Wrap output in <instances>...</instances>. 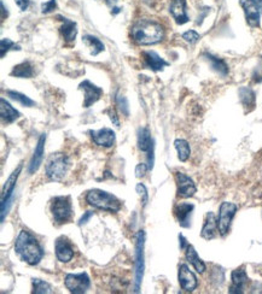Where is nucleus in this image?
<instances>
[{
	"label": "nucleus",
	"instance_id": "1",
	"mask_svg": "<svg viewBox=\"0 0 262 294\" xmlns=\"http://www.w3.org/2000/svg\"><path fill=\"white\" fill-rule=\"evenodd\" d=\"M15 252L29 265H38L45 254L38 239L26 229L21 230L16 239Z\"/></svg>",
	"mask_w": 262,
	"mask_h": 294
},
{
	"label": "nucleus",
	"instance_id": "2",
	"mask_svg": "<svg viewBox=\"0 0 262 294\" xmlns=\"http://www.w3.org/2000/svg\"><path fill=\"white\" fill-rule=\"evenodd\" d=\"M131 36L138 45H155L163 40L164 28L161 23L152 19H139L132 25Z\"/></svg>",
	"mask_w": 262,
	"mask_h": 294
},
{
	"label": "nucleus",
	"instance_id": "3",
	"mask_svg": "<svg viewBox=\"0 0 262 294\" xmlns=\"http://www.w3.org/2000/svg\"><path fill=\"white\" fill-rule=\"evenodd\" d=\"M86 203L96 209L108 211V212H118L121 210V201L112 194L102 190H91L86 193Z\"/></svg>",
	"mask_w": 262,
	"mask_h": 294
},
{
	"label": "nucleus",
	"instance_id": "4",
	"mask_svg": "<svg viewBox=\"0 0 262 294\" xmlns=\"http://www.w3.org/2000/svg\"><path fill=\"white\" fill-rule=\"evenodd\" d=\"M70 167L69 157L64 153H54L49 157L45 165V173L51 181H61Z\"/></svg>",
	"mask_w": 262,
	"mask_h": 294
},
{
	"label": "nucleus",
	"instance_id": "5",
	"mask_svg": "<svg viewBox=\"0 0 262 294\" xmlns=\"http://www.w3.org/2000/svg\"><path fill=\"white\" fill-rule=\"evenodd\" d=\"M144 245H145V232L140 230L135 237V252H134V292L140 290L142 275H144Z\"/></svg>",
	"mask_w": 262,
	"mask_h": 294
},
{
	"label": "nucleus",
	"instance_id": "6",
	"mask_svg": "<svg viewBox=\"0 0 262 294\" xmlns=\"http://www.w3.org/2000/svg\"><path fill=\"white\" fill-rule=\"evenodd\" d=\"M51 212L54 220L58 224L67 223L73 216V206L70 197H56L51 203Z\"/></svg>",
	"mask_w": 262,
	"mask_h": 294
},
{
	"label": "nucleus",
	"instance_id": "7",
	"mask_svg": "<svg viewBox=\"0 0 262 294\" xmlns=\"http://www.w3.org/2000/svg\"><path fill=\"white\" fill-rule=\"evenodd\" d=\"M22 171V164L18 165V168L16 169L14 173L10 175L8 180L4 184V188H3V194H2V222H4L5 220V215H8V211L11 206L12 200H14V194L16 182H17V178L19 176Z\"/></svg>",
	"mask_w": 262,
	"mask_h": 294
},
{
	"label": "nucleus",
	"instance_id": "8",
	"mask_svg": "<svg viewBox=\"0 0 262 294\" xmlns=\"http://www.w3.org/2000/svg\"><path fill=\"white\" fill-rule=\"evenodd\" d=\"M237 210L238 206L233 203H230V201H224L220 207H219L218 228L221 236H226L228 232H230L232 220H233Z\"/></svg>",
	"mask_w": 262,
	"mask_h": 294
},
{
	"label": "nucleus",
	"instance_id": "9",
	"mask_svg": "<svg viewBox=\"0 0 262 294\" xmlns=\"http://www.w3.org/2000/svg\"><path fill=\"white\" fill-rule=\"evenodd\" d=\"M64 285L69 292L74 294L86 293L91 287V280L86 273L67 274L64 277Z\"/></svg>",
	"mask_w": 262,
	"mask_h": 294
},
{
	"label": "nucleus",
	"instance_id": "10",
	"mask_svg": "<svg viewBox=\"0 0 262 294\" xmlns=\"http://www.w3.org/2000/svg\"><path fill=\"white\" fill-rule=\"evenodd\" d=\"M241 6L244 10L248 24L253 28L260 25L262 14V0H241Z\"/></svg>",
	"mask_w": 262,
	"mask_h": 294
},
{
	"label": "nucleus",
	"instance_id": "11",
	"mask_svg": "<svg viewBox=\"0 0 262 294\" xmlns=\"http://www.w3.org/2000/svg\"><path fill=\"white\" fill-rule=\"evenodd\" d=\"M175 182H177L178 197L191 198L192 196H195L197 188H196L194 180L190 176H187L186 174L180 173V171L175 173Z\"/></svg>",
	"mask_w": 262,
	"mask_h": 294
},
{
	"label": "nucleus",
	"instance_id": "12",
	"mask_svg": "<svg viewBox=\"0 0 262 294\" xmlns=\"http://www.w3.org/2000/svg\"><path fill=\"white\" fill-rule=\"evenodd\" d=\"M79 89L84 91V108L92 106L103 95V89L98 87V86L93 85L92 82H89L88 80L81 82V84L79 85Z\"/></svg>",
	"mask_w": 262,
	"mask_h": 294
},
{
	"label": "nucleus",
	"instance_id": "13",
	"mask_svg": "<svg viewBox=\"0 0 262 294\" xmlns=\"http://www.w3.org/2000/svg\"><path fill=\"white\" fill-rule=\"evenodd\" d=\"M56 257L59 262L69 263L74 257V249H73L70 241L65 236H59L55 244Z\"/></svg>",
	"mask_w": 262,
	"mask_h": 294
},
{
	"label": "nucleus",
	"instance_id": "14",
	"mask_svg": "<svg viewBox=\"0 0 262 294\" xmlns=\"http://www.w3.org/2000/svg\"><path fill=\"white\" fill-rule=\"evenodd\" d=\"M179 283H180V287L182 289H185L186 292H192L197 288L198 286V281L197 277L194 273L191 272L190 268H188L186 264H181L179 266Z\"/></svg>",
	"mask_w": 262,
	"mask_h": 294
},
{
	"label": "nucleus",
	"instance_id": "15",
	"mask_svg": "<svg viewBox=\"0 0 262 294\" xmlns=\"http://www.w3.org/2000/svg\"><path fill=\"white\" fill-rule=\"evenodd\" d=\"M92 140L97 146L101 147H112L115 144V131L110 128H103L99 130H89Z\"/></svg>",
	"mask_w": 262,
	"mask_h": 294
},
{
	"label": "nucleus",
	"instance_id": "16",
	"mask_svg": "<svg viewBox=\"0 0 262 294\" xmlns=\"http://www.w3.org/2000/svg\"><path fill=\"white\" fill-rule=\"evenodd\" d=\"M142 62H144L145 68L156 72L162 71L165 67H168V63L163 58H161L155 51L142 52Z\"/></svg>",
	"mask_w": 262,
	"mask_h": 294
},
{
	"label": "nucleus",
	"instance_id": "17",
	"mask_svg": "<svg viewBox=\"0 0 262 294\" xmlns=\"http://www.w3.org/2000/svg\"><path fill=\"white\" fill-rule=\"evenodd\" d=\"M169 12L173 16L174 21L178 24H185V23L188 22L186 0H172L171 6H169Z\"/></svg>",
	"mask_w": 262,
	"mask_h": 294
},
{
	"label": "nucleus",
	"instance_id": "18",
	"mask_svg": "<svg viewBox=\"0 0 262 294\" xmlns=\"http://www.w3.org/2000/svg\"><path fill=\"white\" fill-rule=\"evenodd\" d=\"M194 204L190 203H180L175 206L174 215L177 217L179 224L182 228H190L191 226V215L194 211Z\"/></svg>",
	"mask_w": 262,
	"mask_h": 294
},
{
	"label": "nucleus",
	"instance_id": "19",
	"mask_svg": "<svg viewBox=\"0 0 262 294\" xmlns=\"http://www.w3.org/2000/svg\"><path fill=\"white\" fill-rule=\"evenodd\" d=\"M231 279H232V286L230 287V290H228V292L233 294L243 293L245 286H247L249 281L247 273H245L243 268H238V269L233 270V272H232Z\"/></svg>",
	"mask_w": 262,
	"mask_h": 294
},
{
	"label": "nucleus",
	"instance_id": "20",
	"mask_svg": "<svg viewBox=\"0 0 262 294\" xmlns=\"http://www.w3.org/2000/svg\"><path fill=\"white\" fill-rule=\"evenodd\" d=\"M45 141H46V134H42L41 137L39 138L38 144H36V147L34 150V154H33L31 163H29V168H28L29 174H34L42 164V161H44Z\"/></svg>",
	"mask_w": 262,
	"mask_h": 294
},
{
	"label": "nucleus",
	"instance_id": "21",
	"mask_svg": "<svg viewBox=\"0 0 262 294\" xmlns=\"http://www.w3.org/2000/svg\"><path fill=\"white\" fill-rule=\"evenodd\" d=\"M0 105H2V106H0V116H2V121L4 122V123H14V122L21 116V114H19L9 101H6L4 98H2V100H0Z\"/></svg>",
	"mask_w": 262,
	"mask_h": 294
},
{
	"label": "nucleus",
	"instance_id": "22",
	"mask_svg": "<svg viewBox=\"0 0 262 294\" xmlns=\"http://www.w3.org/2000/svg\"><path fill=\"white\" fill-rule=\"evenodd\" d=\"M218 230H219V228H218L217 217H215V215L213 212H208L207 217H205L204 226L203 228H202L201 236L205 240H211V239H214L215 235H217Z\"/></svg>",
	"mask_w": 262,
	"mask_h": 294
},
{
	"label": "nucleus",
	"instance_id": "23",
	"mask_svg": "<svg viewBox=\"0 0 262 294\" xmlns=\"http://www.w3.org/2000/svg\"><path fill=\"white\" fill-rule=\"evenodd\" d=\"M138 148L141 152H149L154 148V140L148 127H141L138 129Z\"/></svg>",
	"mask_w": 262,
	"mask_h": 294
},
{
	"label": "nucleus",
	"instance_id": "24",
	"mask_svg": "<svg viewBox=\"0 0 262 294\" xmlns=\"http://www.w3.org/2000/svg\"><path fill=\"white\" fill-rule=\"evenodd\" d=\"M185 257H186L187 262L195 268L196 272L200 273V274H203L205 272L207 266H205L203 260H202L200 257H198V254H197V252H196L194 246L188 245L186 249H185Z\"/></svg>",
	"mask_w": 262,
	"mask_h": 294
},
{
	"label": "nucleus",
	"instance_id": "25",
	"mask_svg": "<svg viewBox=\"0 0 262 294\" xmlns=\"http://www.w3.org/2000/svg\"><path fill=\"white\" fill-rule=\"evenodd\" d=\"M203 57L205 58V61L209 63L211 69H213L214 71H217L218 74H220L221 76H226L228 74V65L224 59L215 57V56L210 54H203Z\"/></svg>",
	"mask_w": 262,
	"mask_h": 294
},
{
	"label": "nucleus",
	"instance_id": "26",
	"mask_svg": "<svg viewBox=\"0 0 262 294\" xmlns=\"http://www.w3.org/2000/svg\"><path fill=\"white\" fill-rule=\"evenodd\" d=\"M63 24L61 27V34L67 42L75 41L76 34H78V29H76V23L70 21L68 18H63Z\"/></svg>",
	"mask_w": 262,
	"mask_h": 294
},
{
	"label": "nucleus",
	"instance_id": "27",
	"mask_svg": "<svg viewBox=\"0 0 262 294\" xmlns=\"http://www.w3.org/2000/svg\"><path fill=\"white\" fill-rule=\"evenodd\" d=\"M240 99L241 103L243 104V106L245 108V110L250 111L253 110L255 106V92L251 88L249 87H242L240 89Z\"/></svg>",
	"mask_w": 262,
	"mask_h": 294
},
{
	"label": "nucleus",
	"instance_id": "28",
	"mask_svg": "<svg viewBox=\"0 0 262 294\" xmlns=\"http://www.w3.org/2000/svg\"><path fill=\"white\" fill-rule=\"evenodd\" d=\"M33 75H34V70H33V65L29 62H23L21 64L16 65L11 71V76L19 78H31Z\"/></svg>",
	"mask_w": 262,
	"mask_h": 294
},
{
	"label": "nucleus",
	"instance_id": "29",
	"mask_svg": "<svg viewBox=\"0 0 262 294\" xmlns=\"http://www.w3.org/2000/svg\"><path fill=\"white\" fill-rule=\"evenodd\" d=\"M174 147L178 152V158L181 162H186L188 158H190L191 148L186 140H184V139H177V140L174 141Z\"/></svg>",
	"mask_w": 262,
	"mask_h": 294
},
{
	"label": "nucleus",
	"instance_id": "30",
	"mask_svg": "<svg viewBox=\"0 0 262 294\" xmlns=\"http://www.w3.org/2000/svg\"><path fill=\"white\" fill-rule=\"evenodd\" d=\"M82 41L85 42L86 45L91 48V55L92 56H97L101 54V52L104 51V44L99 40L97 36L93 35H85L82 38Z\"/></svg>",
	"mask_w": 262,
	"mask_h": 294
},
{
	"label": "nucleus",
	"instance_id": "31",
	"mask_svg": "<svg viewBox=\"0 0 262 294\" xmlns=\"http://www.w3.org/2000/svg\"><path fill=\"white\" fill-rule=\"evenodd\" d=\"M6 93H8V95H9L10 98L12 99V100L17 101V103H19L21 105H23V106L32 108V106H34V105H35V101H34V100H32L31 98H28L27 95H25V94L19 93V92L8 91V92H6Z\"/></svg>",
	"mask_w": 262,
	"mask_h": 294
},
{
	"label": "nucleus",
	"instance_id": "32",
	"mask_svg": "<svg viewBox=\"0 0 262 294\" xmlns=\"http://www.w3.org/2000/svg\"><path fill=\"white\" fill-rule=\"evenodd\" d=\"M33 293L34 294H49L52 293L51 286L40 279H33Z\"/></svg>",
	"mask_w": 262,
	"mask_h": 294
},
{
	"label": "nucleus",
	"instance_id": "33",
	"mask_svg": "<svg viewBox=\"0 0 262 294\" xmlns=\"http://www.w3.org/2000/svg\"><path fill=\"white\" fill-rule=\"evenodd\" d=\"M116 105H117L118 109H120V111L125 115V116H128L129 106H128L127 98L124 97V95H121V94H117V97H116Z\"/></svg>",
	"mask_w": 262,
	"mask_h": 294
},
{
	"label": "nucleus",
	"instance_id": "34",
	"mask_svg": "<svg viewBox=\"0 0 262 294\" xmlns=\"http://www.w3.org/2000/svg\"><path fill=\"white\" fill-rule=\"evenodd\" d=\"M135 191L139 194V197L141 198V203H142V207L147 206L148 201H149V194H148V188L145 187L144 183H138L135 186Z\"/></svg>",
	"mask_w": 262,
	"mask_h": 294
},
{
	"label": "nucleus",
	"instance_id": "35",
	"mask_svg": "<svg viewBox=\"0 0 262 294\" xmlns=\"http://www.w3.org/2000/svg\"><path fill=\"white\" fill-rule=\"evenodd\" d=\"M12 47H18V46H16V44L12 40H10V39H2V41H0V51H2V58L5 57V55L8 54V52L11 49Z\"/></svg>",
	"mask_w": 262,
	"mask_h": 294
},
{
	"label": "nucleus",
	"instance_id": "36",
	"mask_svg": "<svg viewBox=\"0 0 262 294\" xmlns=\"http://www.w3.org/2000/svg\"><path fill=\"white\" fill-rule=\"evenodd\" d=\"M182 39L188 44H196L201 39V35L196 31H187L182 34Z\"/></svg>",
	"mask_w": 262,
	"mask_h": 294
},
{
	"label": "nucleus",
	"instance_id": "37",
	"mask_svg": "<svg viewBox=\"0 0 262 294\" xmlns=\"http://www.w3.org/2000/svg\"><path fill=\"white\" fill-rule=\"evenodd\" d=\"M56 0H49V2L44 3V4L41 5V12L42 14H50V12H52L54 10L56 9Z\"/></svg>",
	"mask_w": 262,
	"mask_h": 294
},
{
	"label": "nucleus",
	"instance_id": "38",
	"mask_svg": "<svg viewBox=\"0 0 262 294\" xmlns=\"http://www.w3.org/2000/svg\"><path fill=\"white\" fill-rule=\"evenodd\" d=\"M148 170H150V169H149V165L144 164V163L138 164L137 167H135V176H137L138 178L144 177L145 174L148 173Z\"/></svg>",
	"mask_w": 262,
	"mask_h": 294
},
{
	"label": "nucleus",
	"instance_id": "39",
	"mask_svg": "<svg viewBox=\"0 0 262 294\" xmlns=\"http://www.w3.org/2000/svg\"><path fill=\"white\" fill-rule=\"evenodd\" d=\"M107 112L109 115V118H110V121L112 122V124H115L116 127H120V121H118V117H117V115H116V111L114 110V109L112 108L109 109Z\"/></svg>",
	"mask_w": 262,
	"mask_h": 294
},
{
	"label": "nucleus",
	"instance_id": "40",
	"mask_svg": "<svg viewBox=\"0 0 262 294\" xmlns=\"http://www.w3.org/2000/svg\"><path fill=\"white\" fill-rule=\"evenodd\" d=\"M93 216V211H86V212L82 215V217L80 219V221H79V226H84V224H86L88 222V220L91 219V217Z\"/></svg>",
	"mask_w": 262,
	"mask_h": 294
},
{
	"label": "nucleus",
	"instance_id": "41",
	"mask_svg": "<svg viewBox=\"0 0 262 294\" xmlns=\"http://www.w3.org/2000/svg\"><path fill=\"white\" fill-rule=\"evenodd\" d=\"M253 77H254L255 82H261L262 81V62L260 63V65H258V67L255 69Z\"/></svg>",
	"mask_w": 262,
	"mask_h": 294
},
{
	"label": "nucleus",
	"instance_id": "42",
	"mask_svg": "<svg viewBox=\"0 0 262 294\" xmlns=\"http://www.w3.org/2000/svg\"><path fill=\"white\" fill-rule=\"evenodd\" d=\"M15 2H16V4L18 5V8L22 10V11H26V10L28 9L31 0H15Z\"/></svg>",
	"mask_w": 262,
	"mask_h": 294
},
{
	"label": "nucleus",
	"instance_id": "43",
	"mask_svg": "<svg viewBox=\"0 0 262 294\" xmlns=\"http://www.w3.org/2000/svg\"><path fill=\"white\" fill-rule=\"evenodd\" d=\"M179 240H180V249L181 250H185L186 247L188 246L186 239H185V236L182 235V234H179Z\"/></svg>",
	"mask_w": 262,
	"mask_h": 294
},
{
	"label": "nucleus",
	"instance_id": "44",
	"mask_svg": "<svg viewBox=\"0 0 262 294\" xmlns=\"http://www.w3.org/2000/svg\"><path fill=\"white\" fill-rule=\"evenodd\" d=\"M105 3H107V4L110 6L111 10L117 8V6H116V3H117V0H105Z\"/></svg>",
	"mask_w": 262,
	"mask_h": 294
}]
</instances>
